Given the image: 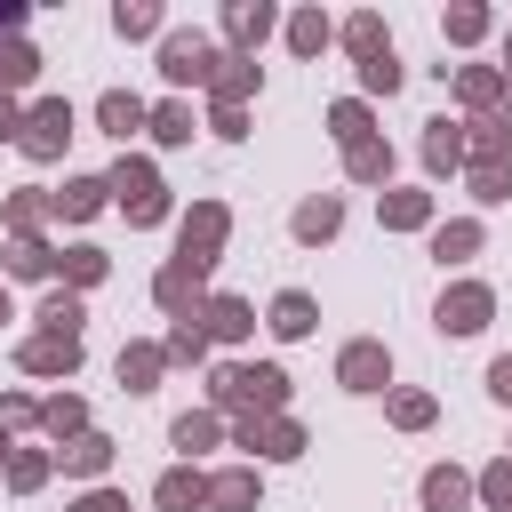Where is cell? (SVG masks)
I'll return each instance as SVG.
<instances>
[{
	"label": "cell",
	"mask_w": 512,
	"mask_h": 512,
	"mask_svg": "<svg viewBox=\"0 0 512 512\" xmlns=\"http://www.w3.org/2000/svg\"><path fill=\"white\" fill-rule=\"evenodd\" d=\"M208 400L232 408V416H280L288 376H280L272 360H240V368H216V376H208Z\"/></svg>",
	"instance_id": "1"
},
{
	"label": "cell",
	"mask_w": 512,
	"mask_h": 512,
	"mask_svg": "<svg viewBox=\"0 0 512 512\" xmlns=\"http://www.w3.org/2000/svg\"><path fill=\"white\" fill-rule=\"evenodd\" d=\"M104 184H112V200H120V216H128V224H160V216H168V184H160V168H152V160H120Z\"/></svg>",
	"instance_id": "2"
},
{
	"label": "cell",
	"mask_w": 512,
	"mask_h": 512,
	"mask_svg": "<svg viewBox=\"0 0 512 512\" xmlns=\"http://www.w3.org/2000/svg\"><path fill=\"white\" fill-rule=\"evenodd\" d=\"M216 64H224V56H216L208 32H168V40H160V72H168L176 88H184V80H216Z\"/></svg>",
	"instance_id": "3"
},
{
	"label": "cell",
	"mask_w": 512,
	"mask_h": 512,
	"mask_svg": "<svg viewBox=\"0 0 512 512\" xmlns=\"http://www.w3.org/2000/svg\"><path fill=\"white\" fill-rule=\"evenodd\" d=\"M64 136H72V104H64V96H40V104L24 112V136H16V144H24V160H56Z\"/></svg>",
	"instance_id": "4"
},
{
	"label": "cell",
	"mask_w": 512,
	"mask_h": 512,
	"mask_svg": "<svg viewBox=\"0 0 512 512\" xmlns=\"http://www.w3.org/2000/svg\"><path fill=\"white\" fill-rule=\"evenodd\" d=\"M224 232H232V216H224V200H200L192 216H184V232H176V256L184 264H216V248H224Z\"/></svg>",
	"instance_id": "5"
},
{
	"label": "cell",
	"mask_w": 512,
	"mask_h": 512,
	"mask_svg": "<svg viewBox=\"0 0 512 512\" xmlns=\"http://www.w3.org/2000/svg\"><path fill=\"white\" fill-rule=\"evenodd\" d=\"M336 384H344V392H384V384H392V352H384L376 336L344 344V352H336Z\"/></svg>",
	"instance_id": "6"
},
{
	"label": "cell",
	"mask_w": 512,
	"mask_h": 512,
	"mask_svg": "<svg viewBox=\"0 0 512 512\" xmlns=\"http://www.w3.org/2000/svg\"><path fill=\"white\" fill-rule=\"evenodd\" d=\"M488 312H496V296H488L480 280H456L432 320H440V336H472V328H488Z\"/></svg>",
	"instance_id": "7"
},
{
	"label": "cell",
	"mask_w": 512,
	"mask_h": 512,
	"mask_svg": "<svg viewBox=\"0 0 512 512\" xmlns=\"http://www.w3.org/2000/svg\"><path fill=\"white\" fill-rule=\"evenodd\" d=\"M248 456H304V424L296 416H240V432H232Z\"/></svg>",
	"instance_id": "8"
},
{
	"label": "cell",
	"mask_w": 512,
	"mask_h": 512,
	"mask_svg": "<svg viewBox=\"0 0 512 512\" xmlns=\"http://www.w3.org/2000/svg\"><path fill=\"white\" fill-rule=\"evenodd\" d=\"M464 168H512V120L504 112H488V120L464 128Z\"/></svg>",
	"instance_id": "9"
},
{
	"label": "cell",
	"mask_w": 512,
	"mask_h": 512,
	"mask_svg": "<svg viewBox=\"0 0 512 512\" xmlns=\"http://www.w3.org/2000/svg\"><path fill=\"white\" fill-rule=\"evenodd\" d=\"M200 264H184V256H168V272L152 280V296H160V312H176V320H200Z\"/></svg>",
	"instance_id": "10"
},
{
	"label": "cell",
	"mask_w": 512,
	"mask_h": 512,
	"mask_svg": "<svg viewBox=\"0 0 512 512\" xmlns=\"http://www.w3.org/2000/svg\"><path fill=\"white\" fill-rule=\"evenodd\" d=\"M16 360H24L32 376H72V368H80V336H48V328H40Z\"/></svg>",
	"instance_id": "11"
},
{
	"label": "cell",
	"mask_w": 512,
	"mask_h": 512,
	"mask_svg": "<svg viewBox=\"0 0 512 512\" xmlns=\"http://www.w3.org/2000/svg\"><path fill=\"white\" fill-rule=\"evenodd\" d=\"M96 120H104V136H136V128H152V112H144V96H128V88H104L96 96Z\"/></svg>",
	"instance_id": "12"
},
{
	"label": "cell",
	"mask_w": 512,
	"mask_h": 512,
	"mask_svg": "<svg viewBox=\"0 0 512 512\" xmlns=\"http://www.w3.org/2000/svg\"><path fill=\"white\" fill-rule=\"evenodd\" d=\"M152 504H160V512H200V504H208V480H200L192 464H176V472H160Z\"/></svg>",
	"instance_id": "13"
},
{
	"label": "cell",
	"mask_w": 512,
	"mask_h": 512,
	"mask_svg": "<svg viewBox=\"0 0 512 512\" xmlns=\"http://www.w3.org/2000/svg\"><path fill=\"white\" fill-rule=\"evenodd\" d=\"M424 168H432V176H456V168H464V128H456V120H432V128H424Z\"/></svg>",
	"instance_id": "14"
},
{
	"label": "cell",
	"mask_w": 512,
	"mask_h": 512,
	"mask_svg": "<svg viewBox=\"0 0 512 512\" xmlns=\"http://www.w3.org/2000/svg\"><path fill=\"white\" fill-rule=\"evenodd\" d=\"M200 328H208V336H224V344H240V336L256 328V312H248L240 296H208V304H200Z\"/></svg>",
	"instance_id": "15"
},
{
	"label": "cell",
	"mask_w": 512,
	"mask_h": 512,
	"mask_svg": "<svg viewBox=\"0 0 512 512\" xmlns=\"http://www.w3.org/2000/svg\"><path fill=\"white\" fill-rule=\"evenodd\" d=\"M464 504H472V480L456 464H432L424 472V512H464Z\"/></svg>",
	"instance_id": "16"
},
{
	"label": "cell",
	"mask_w": 512,
	"mask_h": 512,
	"mask_svg": "<svg viewBox=\"0 0 512 512\" xmlns=\"http://www.w3.org/2000/svg\"><path fill=\"white\" fill-rule=\"evenodd\" d=\"M208 88H216V112H240V104H248V88H256V64H248V56H224Z\"/></svg>",
	"instance_id": "17"
},
{
	"label": "cell",
	"mask_w": 512,
	"mask_h": 512,
	"mask_svg": "<svg viewBox=\"0 0 512 512\" xmlns=\"http://www.w3.org/2000/svg\"><path fill=\"white\" fill-rule=\"evenodd\" d=\"M104 200H112V184H104V176H72V184H64V192H56V200H48V208H56V216H72V224H80V216H96V208H104Z\"/></svg>",
	"instance_id": "18"
},
{
	"label": "cell",
	"mask_w": 512,
	"mask_h": 512,
	"mask_svg": "<svg viewBox=\"0 0 512 512\" xmlns=\"http://www.w3.org/2000/svg\"><path fill=\"white\" fill-rule=\"evenodd\" d=\"M160 368H168V352H160V344H120V384H128V392H152V384H160Z\"/></svg>",
	"instance_id": "19"
},
{
	"label": "cell",
	"mask_w": 512,
	"mask_h": 512,
	"mask_svg": "<svg viewBox=\"0 0 512 512\" xmlns=\"http://www.w3.org/2000/svg\"><path fill=\"white\" fill-rule=\"evenodd\" d=\"M208 504H216V512H256V472H248V464L216 472V480H208Z\"/></svg>",
	"instance_id": "20"
},
{
	"label": "cell",
	"mask_w": 512,
	"mask_h": 512,
	"mask_svg": "<svg viewBox=\"0 0 512 512\" xmlns=\"http://www.w3.org/2000/svg\"><path fill=\"white\" fill-rule=\"evenodd\" d=\"M456 96H464V104L488 120V112H496V96H504V72H488V64H464V72H456Z\"/></svg>",
	"instance_id": "21"
},
{
	"label": "cell",
	"mask_w": 512,
	"mask_h": 512,
	"mask_svg": "<svg viewBox=\"0 0 512 512\" xmlns=\"http://www.w3.org/2000/svg\"><path fill=\"white\" fill-rule=\"evenodd\" d=\"M312 320H320V304H312L304 288H280V296H272V328H280V336H312Z\"/></svg>",
	"instance_id": "22"
},
{
	"label": "cell",
	"mask_w": 512,
	"mask_h": 512,
	"mask_svg": "<svg viewBox=\"0 0 512 512\" xmlns=\"http://www.w3.org/2000/svg\"><path fill=\"white\" fill-rule=\"evenodd\" d=\"M224 32H232L240 48H256V40L272 32V8H264V0H232V8H224Z\"/></svg>",
	"instance_id": "23"
},
{
	"label": "cell",
	"mask_w": 512,
	"mask_h": 512,
	"mask_svg": "<svg viewBox=\"0 0 512 512\" xmlns=\"http://www.w3.org/2000/svg\"><path fill=\"white\" fill-rule=\"evenodd\" d=\"M8 272H16V280H48V272H56V248H48L40 232H24V240L8 248Z\"/></svg>",
	"instance_id": "24"
},
{
	"label": "cell",
	"mask_w": 512,
	"mask_h": 512,
	"mask_svg": "<svg viewBox=\"0 0 512 512\" xmlns=\"http://www.w3.org/2000/svg\"><path fill=\"white\" fill-rule=\"evenodd\" d=\"M40 424H48V440H64V448H72V440L88 432V408L64 392V400H40Z\"/></svg>",
	"instance_id": "25"
},
{
	"label": "cell",
	"mask_w": 512,
	"mask_h": 512,
	"mask_svg": "<svg viewBox=\"0 0 512 512\" xmlns=\"http://www.w3.org/2000/svg\"><path fill=\"white\" fill-rule=\"evenodd\" d=\"M344 168H352L360 184H384V176H392V144H376V136H360V144L344 152Z\"/></svg>",
	"instance_id": "26"
},
{
	"label": "cell",
	"mask_w": 512,
	"mask_h": 512,
	"mask_svg": "<svg viewBox=\"0 0 512 512\" xmlns=\"http://www.w3.org/2000/svg\"><path fill=\"white\" fill-rule=\"evenodd\" d=\"M384 224H392V232L432 224V192H384Z\"/></svg>",
	"instance_id": "27"
},
{
	"label": "cell",
	"mask_w": 512,
	"mask_h": 512,
	"mask_svg": "<svg viewBox=\"0 0 512 512\" xmlns=\"http://www.w3.org/2000/svg\"><path fill=\"white\" fill-rule=\"evenodd\" d=\"M336 224H344V200H328V192H320V200H304V208H296V240H328V232H336Z\"/></svg>",
	"instance_id": "28"
},
{
	"label": "cell",
	"mask_w": 512,
	"mask_h": 512,
	"mask_svg": "<svg viewBox=\"0 0 512 512\" xmlns=\"http://www.w3.org/2000/svg\"><path fill=\"white\" fill-rule=\"evenodd\" d=\"M432 256H440V264L480 256V224H472V216H464V224H440V232H432Z\"/></svg>",
	"instance_id": "29"
},
{
	"label": "cell",
	"mask_w": 512,
	"mask_h": 512,
	"mask_svg": "<svg viewBox=\"0 0 512 512\" xmlns=\"http://www.w3.org/2000/svg\"><path fill=\"white\" fill-rule=\"evenodd\" d=\"M80 320H88V312H80V296H72V288L40 296V328H48V336H80Z\"/></svg>",
	"instance_id": "30"
},
{
	"label": "cell",
	"mask_w": 512,
	"mask_h": 512,
	"mask_svg": "<svg viewBox=\"0 0 512 512\" xmlns=\"http://www.w3.org/2000/svg\"><path fill=\"white\" fill-rule=\"evenodd\" d=\"M104 464H112V440H104V432H80V440L64 448V472H80V480H96Z\"/></svg>",
	"instance_id": "31"
},
{
	"label": "cell",
	"mask_w": 512,
	"mask_h": 512,
	"mask_svg": "<svg viewBox=\"0 0 512 512\" xmlns=\"http://www.w3.org/2000/svg\"><path fill=\"white\" fill-rule=\"evenodd\" d=\"M288 48H296V56H320V48H328V16H320V8L288 16Z\"/></svg>",
	"instance_id": "32"
},
{
	"label": "cell",
	"mask_w": 512,
	"mask_h": 512,
	"mask_svg": "<svg viewBox=\"0 0 512 512\" xmlns=\"http://www.w3.org/2000/svg\"><path fill=\"white\" fill-rule=\"evenodd\" d=\"M216 432H224V416L216 408H200V416H176V448L192 456V448H216Z\"/></svg>",
	"instance_id": "33"
},
{
	"label": "cell",
	"mask_w": 512,
	"mask_h": 512,
	"mask_svg": "<svg viewBox=\"0 0 512 512\" xmlns=\"http://www.w3.org/2000/svg\"><path fill=\"white\" fill-rule=\"evenodd\" d=\"M40 480H48V456H40V448H8V488H16V496H32Z\"/></svg>",
	"instance_id": "34"
},
{
	"label": "cell",
	"mask_w": 512,
	"mask_h": 512,
	"mask_svg": "<svg viewBox=\"0 0 512 512\" xmlns=\"http://www.w3.org/2000/svg\"><path fill=\"white\" fill-rule=\"evenodd\" d=\"M112 24H120V40H144V32H160V8H152V0H120Z\"/></svg>",
	"instance_id": "35"
},
{
	"label": "cell",
	"mask_w": 512,
	"mask_h": 512,
	"mask_svg": "<svg viewBox=\"0 0 512 512\" xmlns=\"http://www.w3.org/2000/svg\"><path fill=\"white\" fill-rule=\"evenodd\" d=\"M360 88H368V96H392V88H400V56H392V48H376V56L360 64Z\"/></svg>",
	"instance_id": "36"
},
{
	"label": "cell",
	"mask_w": 512,
	"mask_h": 512,
	"mask_svg": "<svg viewBox=\"0 0 512 512\" xmlns=\"http://www.w3.org/2000/svg\"><path fill=\"white\" fill-rule=\"evenodd\" d=\"M160 352H168V360H208V328H200V320H176Z\"/></svg>",
	"instance_id": "37"
},
{
	"label": "cell",
	"mask_w": 512,
	"mask_h": 512,
	"mask_svg": "<svg viewBox=\"0 0 512 512\" xmlns=\"http://www.w3.org/2000/svg\"><path fill=\"white\" fill-rule=\"evenodd\" d=\"M32 72H40V56H32L24 40H0V88H24Z\"/></svg>",
	"instance_id": "38"
},
{
	"label": "cell",
	"mask_w": 512,
	"mask_h": 512,
	"mask_svg": "<svg viewBox=\"0 0 512 512\" xmlns=\"http://www.w3.org/2000/svg\"><path fill=\"white\" fill-rule=\"evenodd\" d=\"M328 136H336V144L352 152V144L368 136V104H336V112H328Z\"/></svg>",
	"instance_id": "39"
},
{
	"label": "cell",
	"mask_w": 512,
	"mask_h": 512,
	"mask_svg": "<svg viewBox=\"0 0 512 512\" xmlns=\"http://www.w3.org/2000/svg\"><path fill=\"white\" fill-rule=\"evenodd\" d=\"M56 264H64V280H72V288H88V280H104V248H64Z\"/></svg>",
	"instance_id": "40"
},
{
	"label": "cell",
	"mask_w": 512,
	"mask_h": 512,
	"mask_svg": "<svg viewBox=\"0 0 512 512\" xmlns=\"http://www.w3.org/2000/svg\"><path fill=\"white\" fill-rule=\"evenodd\" d=\"M392 424L400 432H424L432 424V392H392Z\"/></svg>",
	"instance_id": "41"
},
{
	"label": "cell",
	"mask_w": 512,
	"mask_h": 512,
	"mask_svg": "<svg viewBox=\"0 0 512 512\" xmlns=\"http://www.w3.org/2000/svg\"><path fill=\"white\" fill-rule=\"evenodd\" d=\"M344 48H360V64H368V56H376V48H392V40H384V24H376V16H352V24H344Z\"/></svg>",
	"instance_id": "42"
},
{
	"label": "cell",
	"mask_w": 512,
	"mask_h": 512,
	"mask_svg": "<svg viewBox=\"0 0 512 512\" xmlns=\"http://www.w3.org/2000/svg\"><path fill=\"white\" fill-rule=\"evenodd\" d=\"M152 136H160V144H192V112H184V104H160V112H152Z\"/></svg>",
	"instance_id": "43"
},
{
	"label": "cell",
	"mask_w": 512,
	"mask_h": 512,
	"mask_svg": "<svg viewBox=\"0 0 512 512\" xmlns=\"http://www.w3.org/2000/svg\"><path fill=\"white\" fill-rule=\"evenodd\" d=\"M480 496H488L496 512H512V456H496V464L480 472Z\"/></svg>",
	"instance_id": "44"
},
{
	"label": "cell",
	"mask_w": 512,
	"mask_h": 512,
	"mask_svg": "<svg viewBox=\"0 0 512 512\" xmlns=\"http://www.w3.org/2000/svg\"><path fill=\"white\" fill-rule=\"evenodd\" d=\"M472 200H512V168H472Z\"/></svg>",
	"instance_id": "45"
},
{
	"label": "cell",
	"mask_w": 512,
	"mask_h": 512,
	"mask_svg": "<svg viewBox=\"0 0 512 512\" xmlns=\"http://www.w3.org/2000/svg\"><path fill=\"white\" fill-rule=\"evenodd\" d=\"M16 424H40V400H24V392H0V432H16Z\"/></svg>",
	"instance_id": "46"
},
{
	"label": "cell",
	"mask_w": 512,
	"mask_h": 512,
	"mask_svg": "<svg viewBox=\"0 0 512 512\" xmlns=\"http://www.w3.org/2000/svg\"><path fill=\"white\" fill-rule=\"evenodd\" d=\"M488 32V8H448V40H480Z\"/></svg>",
	"instance_id": "47"
},
{
	"label": "cell",
	"mask_w": 512,
	"mask_h": 512,
	"mask_svg": "<svg viewBox=\"0 0 512 512\" xmlns=\"http://www.w3.org/2000/svg\"><path fill=\"white\" fill-rule=\"evenodd\" d=\"M8 224H16V240H24V232L40 224V192H16V200H8Z\"/></svg>",
	"instance_id": "48"
},
{
	"label": "cell",
	"mask_w": 512,
	"mask_h": 512,
	"mask_svg": "<svg viewBox=\"0 0 512 512\" xmlns=\"http://www.w3.org/2000/svg\"><path fill=\"white\" fill-rule=\"evenodd\" d=\"M488 392L512 408V352H504V360H488Z\"/></svg>",
	"instance_id": "49"
},
{
	"label": "cell",
	"mask_w": 512,
	"mask_h": 512,
	"mask_svg": "<svg viewBox=\"0 0 512 512\" xmlns=\"http://www.w3.org/2000/svg\"><path fill=\"white\" fill-rule=\"evenodd\" d=\"M72 512H128V496H112V488H88Z\"/></svg>",
	"instance_id": "50"
},
{
	"label": "cell",
	"mask_w": 512,
	"mask_h": 512,
	"mask_svg": "<svg viewBox=\"0 0 512 512\" xmlns=\"http://www.w3.org/2000/svg\"><path fill=\"white\" fill-rule=\"evenodd\" d=\"M8 136H24V112H16V96L0 88V144H8Z\"/></svg>",
	"instance_id": "51"
},
{
	"label": "cell",
	"mask_w": 512,
	"mask_h": 512,
	"mask_svg": "<svg viewBox=\"0 0 512 512\" xmlns=\"http://www.w3.org/2000/svg\"><path fill=\"white\" fill-rule=\"evenodd\" d=\"M0 320H8V288H0Z\"/></svg>",
	"instance_id": "52"
},
{
	"label": "cell",
	"mask_w": 512,
	"mask_h": 512,
	"mask_svg": "<svg viewBox=\"0 0 512 512\" xmlns=\"http://www.w3.org/2000/svg\"><path fill=\"white\" fill-rule=\"evenodd\" d=\"M0 456H8V432H0Z\"/></svg>",
	"instance_id": "53"
}]
</instances>
